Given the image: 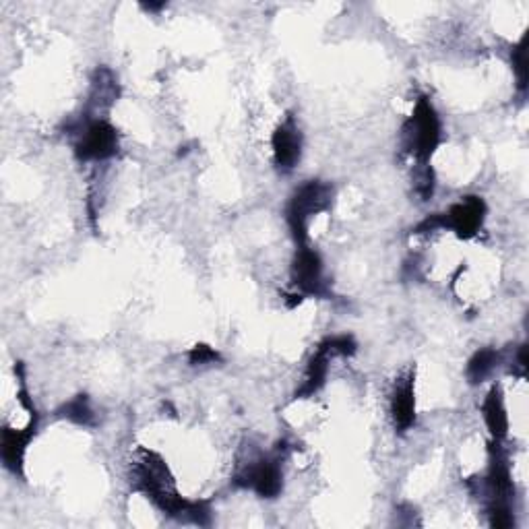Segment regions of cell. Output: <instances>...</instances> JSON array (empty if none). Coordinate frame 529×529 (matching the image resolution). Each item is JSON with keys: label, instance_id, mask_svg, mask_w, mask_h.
<instances>
[{"label": "cell", "instance_id": "obj_1", "mask_svg": "<svg viewBox=\"0 0 529 529\" xmlns=\"http://www.w3.org/2000/svg\"><path fill=\"white\" fill-rule=\"evenodd\" d=\"M131 488L143 494L155 509L164 515L193 525H209L211 523V507L207 501H189L178 492L176 480L168 468L166 459L151 449H137L131 470H129Z\"/></svg>", "mask_w": 529, "mask_h": 529}, {"label": "cell", "instance_id": "obj_2", "mask_svg": "<svg viewBox=\"0 0 529 529\" xmlns=\"http://www.w3.org/2000/svg\"><path fill=\"white\" fill-rule=\"evenodd\" d=\"M443 141L441 116L428 96H420L414 104V112L401 124L399 145L403 153L410 155L416 166L430 164L434 151Z\"/></svg>", "mask_w": 529, "mask_h": 529}, {"label": "cell", "instance_id": "obj_3", "mask_svg": "<svg viewBox=\"0 0 529 529\" xmlns=\"http://www.w3.org/2000/svg\"><path fill=\"white\" fill-rule=\"evenodd\" d=\"M284 459L286 447H277L273 453L251 455L244 463H238L232 484L255 492L259 499L273 501L284 490Z\"/></svg>", "mask_w": 529, "mask_h": 529}, {"label": "cell", "instance_id": "obj_4", "mask_svg": "<svg viewBox=\"0 0 529 529\" xmlns=\"http://www.w3.org/2000/svg\"><path fill=\"white\" fill-rule=\"evenodd\" d=\"M333 186L325 180L313 178L302 182L286 205V222L296 246L308 244V230L313 217L327 213L333 205Z\"/></svg>", "mask_w": 529, "mask_h": 529}, {"label": "cell", "instance_id": "obj_5", "mask_svg": "<svg viewBox=\"0 0 529 529\" xmlns=\"http://www.w3.org/2000/svg\"><path fill=\"white\" fill-rule=\"evenodd\" d=\"M79 135L73 145L79 162H106L112 160L120 149L118 129L106 118L79 120Z\"/></svg>", "mask_w": 529, "mask_h": 529}, {"label": "cell", "instance_id": "obj_6", "mask_svg": "<svg viewBox=\"0 0 529 529\" xmlns=\"http://www.w3.org/2000/svg\"><path fill=\"white\" fill-rule=\"evenodd\" d=\"M290 282L294 292L304 298H331V284L325 275L323 257L310 244L296 246L290 267Z\"/></svg>", "mask_w": 529, "mask_h": 529}, {"label": "cell", "instance_id": "obj_7", "mask_svg": "<svg viewBox=\"0 0 529 529\" xmlns=\"http://www.w3.org/2000/svg\"><path fill=\"white\" fill-rule=\"evenodd\" d=\"M486 201L478 195L461 197L457 203H453L445 213H441V224L443 230L453 232L461 240H472L480 234L484 222H486Z\"/></svg>", "mask_w": 529, "mask_h": 529}, {"label": "cell", "instance_id": "obj_8", "mask_svg": "<svg viewBox=\"0 0 529 529\" xmlns=\"http://www.w3.org/2000/svg\"><path fill=\"white\" fill-rule=\"evenodd\" d=\"M389 414L397 434H406L416 424V368L408 366L393 381L389 393Z\"/></svg>", "mask_w": 529, "mask_h": 529}, {"label": "cell", "instance_id": "obj_9", "mask_svg": "<svg viewBox=\"0 0 529 529\" xmlns=\"http://www.w3.org/2000/svg\"><path fill=\"white\" fill-rule=\"evenodd\" d=\"M38 424L40 414L36 410L29 414V424L23 430L5 424L3 432H0V459H3L5 470L11 472L15 478H25V455L31 441L36 439Z\"/></svg>", "mask_w": 529, "mask_h": 529}, {"label": "cell", "instance_id": "obj_10", "mask_svg": "<svg viewBox=\"0 0 529 529\" xmlns=\"http://www.w3.org/2000/svg\"><path fill=\"white\" fill-rule=\"evenodd\" d=\"M302 131L298 122L292 114H288L282 122L277 124L273 135H271V153H273V164L279 172H292L302 160Z\"/></svg>", "mask_w": 529, "mask_h": 529}, {"label": "cell", "instance_id": "obj_11", "mask_svg": "<svg viewBox=\"0 0 529 529\" xmlns=\"http://www.w3.org/2000/svg\"><path fill=\"white\" fill-rule=\"evenodd\" d=\"M118 96H120V87H118L114 73L106 67H100L91 77V89H89L83 120L102 118L98 114L108 112L118 102Z\"/></svg>", "mask_w": 529, "mask_h": 529}, {"label": "cell", "instance_id": "obj_12", "mask_svg": "<svg viewBox=\"0 0 529 529\" xmlns=\"http://www.w3.org/2000/svg\"><path fill=\"white\" fill-rule=\"evenodd\" d=\"M333 352L329 350V346L325 344V339L317 346L315 354L310 356L306 370H304V377L300 387L294 393V399H308V397H315L327 383L329 377V364L333 360Z\"/></svg>", "mask_w": 529, "mask_h": 529}, {"label": "cell", "instance_id": "obj_13", "mask_svg": "<svg viewBox=\"0 0 529 529\" xmlns=\"http://www.w3.org/2000/svg\"><path fill=\"white\" fill-rule=\"evenodd\" d=\"M480 412H482L484 424H486V428L490 432L492 441L503 443L507 439V434H509V414H507V406H505L503 389L499 385L490 387V391L482 399Z\"/></svg>", "mask_w": 529, "mask_h": 529}, {"label": "cell", "instance_id": "obj_14", "mask_svg": "<svg viewBox=\"0 0 529 529\" xmlns=\"http://www.w3.org/2000/svg\"><path fill=\"white\" fill-rule=\"evenodd\" d=\"M54 416L58 420H67L75 426H83V428H91L98 424L96 412H93L91 406V399L87 393H79L75 397H71L69 401L62 403V406L54 412Z\"/></svg>", "mask_w": 529, "mask_h": 529}, {"label": "cell", "instance_id": "obj_15", "mask_svg": "<svg viewBox=\"0 0 529 529\" xmlns=\"http://www.w3.org/2000/svg\"><path fill=\"white\" fill-rule=\"evenodd\" d=\"M501 364V352L494 348L478 350L465 366V379L470 385H482Z\"/></svg>", "mask_w": 529, "mask_h": 529}, {"label": "cell", "instance_id": "obj_16", "mask_svg": "<svg viewBox=\"0 0 529 529\" xmlns=\"http://www.w3.org/2000/svg\"><path fill=\"white\" fill-rule=\"evenodd\" d=\"M511 67H513V73L517 77V89L521 93H525L527 91V75H529V69H527V36H523L519 40V44L511 48Z\"/></svg>", "mask_w": 529, "mask_h": 529}, {"label": "cell", "instance_id": "obj_17", "mask_svg": "<svg viewBox=\"0 0 529 529\" xmlns=\"http://www.w3.org/2000/svg\"><path fill=\"white\" fill-rule=\"evenodd\" d=\"M434 186H437V178H434L432 166L430 164L416 166V172H414V193L420 197V201L432 199Z\"/></svg>", "mask_w": 529, "mask_h": 529}, {"label": "cell", "instance_id": "obj_18", "mask_svg": "<svg viewBox=\"0 0 529 529\" xmlns=\"http://www.w3.org/2000/svg\"><path fill=\"white\" fill-rule=\"evenodd\" d=\"M486 515H488V525L494 529H511L515 525L513 507L509 503H488Z\"/></svg>", "mask_w": 529, "mask_h": 529}, {"label": "cell", "instance_id": "obj_19", "mask_svg": "<svg viewBox=\"0 0 529 529\" xmlns=\"http://www.w3.org/2000/svg\"><path fill=\"white\" fill-rule=\"evenodd\" d=\"M186 358H189V364L191 366H211V364L222 362V354L217 352L215 348L207 346V344L193 346L189 350V354H186Z\"/></svg>", "mask_w": 529, "mask_h": 529}, {"label": "cell", "instance_id": "obj_20", "mask_svg": "<svg viewBox=\"0 0 529 529\" xmlns=\"http://www.w3.org/2000/svg\"><path fill=\"white\" fill-rule=\"evenodd\" d=\"M515 366L519 368V375L525 377V368H527V346L521 344L517 350V358H515Z\"/></svg>", "mask_w": 529, "mask_h": 529}, {"label": "cell", "instance_id": "obj_21", "mask_svg": "<svg viewBox=\"0 0 529 529\" xmlns=\"http://www.w3.org/2000/svg\"><path fill=\"white\" fill-rule=\"evenodd\" d=\"M145 11H151V13H158L162 9H166V3H143L141 5Z\"/></svg>", "mask_w": 529, "mask_h": 529}]
</instances>
